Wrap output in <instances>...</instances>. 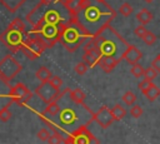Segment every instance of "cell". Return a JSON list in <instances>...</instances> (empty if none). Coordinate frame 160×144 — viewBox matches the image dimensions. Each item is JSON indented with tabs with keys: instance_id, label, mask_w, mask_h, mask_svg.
Segmentation results:
<instances>
[{
	"instance_id": "8d00e7d4",
	"label": "cell",
	"mask_w": 160,
	"mask_h": 144,
	"mask_svg": "<svg viewBox=\"0 0 160 144\" xmlns=\"http://www.w3.org/2000/svg\"><path fill=\"white\" fill-rule=\"evenodd\" d=\"M11 119V111L9 110V106L8 108H4L1 111H0V120L1 121H9Z\"/></svg>"
},
{
	"instance_id": "60d3db41",
	"label": "cell",
	"mask_w": 160,
	"mask_h": 144,
	"mask_svg": "<svg viewBox=\"0 0 160 144\" xmlns=\"http://www.w3.org/2000/svg\"><path fill=\"white\" fill-rule=\"evenodd\" d=\"M39 3H41L44 5H49L50 3H54V0H39Z\"/></svg>"
},
{
	"instance_id": "7bdbcfd3",
	"label": "cell",
	"mask_w": 160,
	"mask_h": 144,
	"mask_svg": "<svg viewBox=\"0 0 160 144\" xmlns=\"http://www.w3.org/2000/svg\"><path fill=\"white\" fill-rule=\"evenodd\" d=\"M144 1H146V3H149V4H150V3H152V0H144Z\"/></svg>"
},
{
	"instance_id": "83f0119b",
	"label": "cell",
	"mask_w": 160,
	"mask_h": 144,
	"mask_svg": "<svg viewBox=\"0 0 160 144\" xmlns=\"http://www.w3.org/2000/svg\"><path fill=\"white\" fill-rule=\"evenodd\" d=\"M130 73L135 76V78H141L144 76V73H145V69L138 63V64H134L131 65V69H130Z\"/></svg>"
},
{
	"instance_id": "f546056e",
	"label": "cell",
	"mask_w": 160,
	"mask_h": 144,
	"mask_svg": "<svg viewBox=\"0 0 160 144\" xmlns=\"http://www.w3.org/2000/svg\"><path fill=\"white\" fill-rule=\"evenodd\" d=\"M119 13H120L122 16H130L131 13H132V6H131L129 3H124V4L120 5Z\"/></svg>"
},
{
	"instance_id": "d6a6232c",
	"label": "cell",
	"mask_w": 160,
	"mask_h": 144,
	"mask_svg": "<svg viewBox=\"0 0 160 144\" xmlns=\"http://www.w3.org/2000/svg\"><path fill=\"white\" fill-rule=\"evenodd\" d=\"M130 115L134 119L140 118L142 115V108L140 105H131V108H130Z\"/></svg>"
},
{
	"instance_id": "2e32d148",
	"label": "cell",
	"mask_w": 160,
	"mask_h": 144,
	"mask_svg": "<svg viewBox=\"0 0 160 144\" xmlns=\"http://www.w3.org/2000/svg\"><path fill=\"white\" fill-rule=\"evenodd\" d=\"M141 58H142V53H141L140 49H138L135 45H129L128 50H126L125 54H124V59H125L130 65L138 64Z\"/></svg>"
},
{
	"instance_id": "d590c367",
	"label": "cell",
	"mask_w": 160,
	"mask_h": 144,
	"mask_svg": "<svg viewBox=\"0 0 160 144\" xmlns=\"http://www.w3.org/2000/svg\"><path fill=\"white\" fill-rule=\"evenodd\" d=\"M148 31H149V30L145 28V25H141V24L134 29V34H135L136 36H139L140 39H142V38H144V35H145Z\"/></svg>"
},
{
	"instance_id": "b9f144b4",
	"label": "cell",
	"mask_w": 160,
	"mask_h": 144,
	"mask_svg": "<svg viewBox=\"0 0 160 144\" xmlns=\"http://www.w3.org/2000/svg\"><path fill=\"white\" fill-rule=\"evenodd\" d=\"M61 1H62V0H54V3H55V4H58V3H61Z\"/></svg>"
},
{
	"instance_id": "4316f807",
	"label": "cell",
	"mask_w": 160,
	"mask_h": 144,
	"mask_svg": "<svg viewBox=\"0 0 160 144\" xmlns=\"http://www.w3.org/2000/svg\"><path fill=\"white\" fill-rule=\"evenodd\" d=\"M121 100H122L126 105L131 106V105H134V104H135V101H136V95H135L132 91L128 90V91H125V94L121 96Z\"/></svg>"
},
{
	"instance_id": "277c9868",
	"label": "cell",
	"mask_w": 160,
	"mask_h": 144,
	"mask_svg": "<svg viewBox=\"0 0 160 144\" xmlns=\"http://www.w3.org/2000/svg\"><path fill=\"white\" fill-rule=\"evenodd\" d=\"M48 48H49V45L46 44V41L38 33H34V31L30 30V31H26L25 33V40H24L20 50L24 53V55L28 59L35 60Z\"/></svg>"
},
{
	"instance_id": "7402d4cb",
	"label": "cell",
	"mask_w": 160,
	"mask_h": 144,
	"mask_svg": "<svg viewBox=\"0 0 160 144\" xmlns=\"http://www.w3.org/2000/svg\"><path fill=\"white\" fill-rule=\"evenodd\" d=\"M111 114H112L114 119H115L116 121H119V120H121V119L125 118V115H126V109H125L121 104H115V105L111 108Z\"/></svg>"
},
{
	"instance_id": "603a6c76",
	"label": "cell",
	"mask_w": 160,
	"mask_h": 144,
	"mask_svg": "<svg viewBox=\"0 0 160 144\" xmlns=\"http://www.w3.org/2000/svg\"><path fill=\"white\" fill-rule=\"evenodd\" d=\"M44 113L49 116H55L60 113V105L58 104V100L51 101L49 104H46V108L44 109Z\"/></svg>"
},
{
	"instance_id": "8992f818",
	"label": "cell",
	"mask_w": 160,
	"mask_h": 144,
	"mask_svg": "<svg viewBox=\"0 0 160 144\" xmlns=\"http://www.w3.org/2000/svg\"><path fill=\"white\" fill-rule=\"evenodd\" d=\"M65 144H100L99 139L88 129V124H82L75 130H72L66 139Z\"/></svg>"
},
{
	"instance_id": "30bf717a",
	"label": "cell",
	"mask_w": 160,
	"mask_h": 144,
	"mask_svg": "<svg viewBox=\"0 0 160 144\" xmlns=\"http://www.w3.org/2000/svg\"><path fill=\"white\" fill-rule=\"evenodd\" d=\"M9 95L11 98L12 103H16L19 105H25L26 103L30 101V99L32 96V93L28 89L26 85H24L22 83H18V84L11 86Z\"/></svg>"
},
{
	"instance_id": "836d02e7",
	"label": "cell",
	"mask_w": 160,
	"mask_h": 144,
	"mask_svg": "<svg viewBox=\"0 0 160 144\" xmlns=\"http://www.w3.org/2000/svg\"><path fill=\"white\" fill-rule=\"evenodd\" d=\"M75 73L76 74H79V75H84L86 71H88V69H89V66L84 63V61H81V63H78L76 65H75Z\"/></svg>"
},
{
	"instance_id": "ee69618b",
	"label": "cell",
	"mask_w": 160,
	"mask_h": 144,
	"mask_svg": "<svg viewBox=\"0 0 160 144\" xmlns=\"http://www.w3.org/2000/svg\"><path fill=\"white\" fill-rule=\"evenodd\" d=\"M159 56H160V54H159Z\"/></svg>"
},
{
	"instance_id": "ab89813d",
	"label": "cell",
	"mask_w": 160,
	"mask_h": 144,
	"mask_svg": "<svg viewBox=\"0 0 160 144\" xmlns=\"http://www.w3.org/2000/svg\"><path fill=\"white\" fill-rule=\"evenodd\" d=\"M151 66H152L158 73H160V56H159V55L155 56V59H152V61H151Z\"/></svg>"
},
{
	"instance_id": "5bb4252c",
	"label": "cell",
	"mask_w": 160,
	"mask_h": 144,
	"mask_svg": "<svg viewBox=\"0 0 160 144\" xmlns=\"http://www.w3.org/2000/svg\"><path fill=\"white\" fill-rule=\"evenodd\" d=\"M10 81L5 80L1 75H0V111L4 109V108H8L11 105L12 100L9 95L10 93Z\"/></svg>"
},
{
	"instance_id": "9c48e42d",
	"label": "cell",
	"mask_w": 160,
	"mask_h": 144,
	"mask_svg": "<svg viewBox=\"0 0 160 144\" xmlns=\"http://www.w3.org/2000/svg\"><path fill=\"white\" fill-rule=\"evenodd\" d=\"M70 89H64L62 91L55 89L50 81H45V83H41L36 89H35V94L46 104L51 103V101H55V100H59L60 98H62L64 94H66Z\"/></svg>"
},
{
	"instance_id": "4fadbf2b",
	"label": "cell",
	"mask_w": 160,
	"mask_h": 144,
	"mask_svg": "<svg viewBox=\"0 0 160 144\" xmlns=\"http://www.w3.org/2000/svg\"><path fill=\"white\" fill-rule=\"evenodd\" d=\"M49 8H48V5H44V4H41V3H39L28 15H26V21L31 25V28H36V26H39L40 24H41V20H42V18H44V14H45V11L48 10Z\"/></svg>"
},
{
	"instance_id": "ffe728a7",
	"label": "cell",
	"mask_w": 160,
	"mask_h": 144,
	"mask_svg": "<svg viewBox=\"0 0 160 144\" xmlns=\"http://www.w3.org/2000/svg\"><path fill=\"white\" fill-rule=\"evenodd\" d=\"M52 76V73L46 68V66H40L36 73H35V78L40 81V83H45V81H49Z\"/></svg>"
},
{
	"instance_id": "e575fe53",
	"label": "cell",
	"mask_w": 160,
	"mask_h": 144,
	"mask_svg": "<svg viewBox=\"0 0 160 144\" xmlns=\"http://www.w3.org/2000/svg\"><path fill=\"white\" fill-rule=\"evenodd\" d=\"M49 81H50V84H51L55 89H58V90H60V88L62 86V79H61L60 76H58V75H52Z\"/></svg>"
},
{
	"instance_id": "e0dca14e",
	"label": "cell",
	"mask_w": 160,
	"mask_h": 144,
	"mask_svg": "<svg viewBox=\"0 0 160 144\" xmlns=\"http://www.w3.org/2000/svg\"><path fill=\"white\" fill-rule=\"evenodd\" d=\"M119 63H120L119 60H116V59H114V58H111V56H105V55H102V56L99 59L98 65L100 66V69H102V71H105V73H111V71L114 70V68H115Z\"/></svg>"
},
{
	"instance_id": "8fae6325",
	"label": "cell",
	"mask_w": 160,
	"mask_h": 144,
	"mask_svg": "<svg viewBox=\"0 0 160 144\" xmlns=\"http://www.w3.org/2000/svg\"><path fill=\"white\" fill-rule=\"evenodd\" d=\"M78 108H65L62 110H60V115H59V124L65 126V128H74L76 123H79L80 115L76 111Z\"/></svg>"
},
{
	"instance_id": "6da1fadb",
	"label": "cell",
	"mask_w": 160,
	"mask_h": 144,
	"mask_svg": "<svg viewBox=\"0 0 160 144\" xmlns=\"http://www.w3.org/2000/svg\"><path fill=\"white\" fill-rule=\"evenodd\" d=\"M116 18V11L105 0H79L70 13V20L76 23L90 36H96Z\"/></svg>"
},
{
	"instance_id": "5b68a950",
	"label": "cell",
	"mask_w": 160,
	"mask_h": 144,
	"mask_svg": "<svg viewBox=\"0 0 160 144\" xmlns=\"http://www.w3.org/2000/svg\"><path fill=\"white\" fill-rule=\"evenodd\" d=\"M62 26H64V23H61V24H41L40 26L31 28L30 30L34 33H38L46 41L49 48H51L56 43L60 41Z\"/></svg>"
},
{
	"instance_id": "d6986e66",
	"label": "cell",
	"mask_w": 160,
	"mask_h": 144,
	"mask_svg": "<svg viewBox=\"0 0 160 144\" xmlns=\"http://www.w3.org/2000/svg\"><path fill=\"white\" fill-rule=\"evenodd\" d=\"M68 94H69L70 101H72L74 104H80V105H82V104H84V100H85V98H86L85 93H84L81 89H79V88L69 90Z\"/></svg>"
},
{
	"instance_id": "52a82bcc",
	"label": "cell",
	"mask_w": 160,
	"mask_h": 144,
	"mask_svg": "<svg viewBox=\"0 0 160 144\" xmlns=\"http://www.w3.org/2000/svg\"><path fill=\"white\" fill-rule=\"evenodd\" d=\"M25 40V33L6 29L0 34V41L11 50V53H16L21 49V45Z\"/></svg>"
},
{
	"instance_id": "484cf974",
	"label": "cell",
	"mask_w": 160,
	"mask_h": 144,
	"mask_svg": "<svg viewBox=\"0 0 160 144\" xmlns=\"http://www.w3.org/2000/svg\"><path fill=\"white\" fill-rule=\"evenodd\" d=\"M82 61H84L89 68H94L95 65H98L99 59H98L94 54H91V53H89V51H85L84 55H82Z\"/></svg>"
},
{
	"instance_id": "1f68e13d",
	"label": "cell",
	"mask_w": 160,
	"mask_h": 144,
	"mask_svg": "<svg viewBox=\"0 0 160 144\" xmlns=\"http://www.w3.org/2000/svg\"><path fill=\"white\" fill-rule=\"evenodd\" d=\"M156 35L154 34V33H151V31H148L145 35H144V38H142V41L146 44V45H154L155 43H156Z\"/></svg>"
},
{
	"instance_id": "7a4b0ae2",
	"label": "cell",
	"mask_w": 160,
	"mask_h": 144,
	"mask_svg": "<svg viewBox=\"0 0 160 144\" xmlns=\"http://www.w3.org/2000/svg\"><path fill=\"white\" fill-rule=\"evenodd\" d=\"M98 48L105 56H111L119 61L124 59V54L129 48V43L110 25L94 36Z\"/></svg>"
},
{
	"instance_id": "ba28073f",
	"label": "cell",
	"mask_w": 160,
	"mask_h": 144,
	"mask_svg": "<svg viewBox=\"0 0 160 144\" xmlns=\"http://www.w3.org/2000/svg\"><path fill=\"white\" fill-rule=\"evenodd\" d=\"M21 70L22 65L11 55H6L0 60V75L8 81H11Z\"/></svg>"
},
{
	"instance_id": "d4e9b609",
	"label": "cell",
	"mask_w": 160,
	"mask_h": 144,
	"mask_svg": "<svg viewBox=\"0 0 160 144\" xmlns=\"http://www.w3.org/2000/svg\"><path fill=\"white\" fill-rule=\"evenodd\" d=\"M8 29H11V30H18V31H21V33H26V26H25V23L22 21V19L20 18H15L8 26Z\"/></svg>"
},
{
	"instance_id": "f35d334b",
	"label": "cell",
	"mask_w": 160,
	"mask_h": 144,
	"mask_svg": "<svg viewBox=\"0 0 160 144\" xmlns=\"http://www.w3.org/2000/svg\"><path fill=\"white\" fill-rule=\"evenodd\" d=\"M151 84H152V81H149V80H146V79H142V80L139 83V89H140L141 93L144 94V93L150 88Z\"/></svg>"
},
{
	"instance_id": "9a60e30c",
	"label": "cell",
	"mask_w": 160,
	"mask_h": 144,
	"mask_svg": "<svg viewBox=\"0 0 160 144\" xmlns=\"http://www.w3.org/2000/svg\"><path fill=\"white\" fill-rule=\"evenodd\" d=\"M61 23H65L64 19H62V15L58 10H55V9H48L45 11V14H44L42 20H41V24H61Z\"/></svg>"
},
{
	"instance_id": "f1b7e54d",
	"label": "cell",
	"mask_w": 160,
	"mask_h": 144,
	"mask_svg": "<svg viewBox=\"0 0 160 144\" xmlns=\"http://www.w3.org/2000/svg\"><path fill=\"white\" fill-rule=\"evenodd\" d=\"M62 141H64L62 135H61L59 131H54V133L49 136V139H48V143H49V144H61Z\"/></svg>"
},
{
	"instance_id": "44dd1931",
	"label": "cell",
	"mask_w": 160,
	"mask_h": 144,
	"mask_svg": "<svg viewBox=\"0 0 160 144\" xmlns=\"http://www.w3.org/2000/svg\"><path fill=\"white\" fill-rule=\"evenodd\" d=\"M136 20L141 24V25H146L152 20V14L148 10V9H141L138 14H136Z\"/></svg>"
},
{
	"instance_id": "7c38bea8",
	"label": "cell",
	"mask_w": 160,
	"mask_h": 144,
	"mask_svg": "<svg viewBox=\"0 0 160 144\" xmlns=\"http://www.w3.org/2000/svg\"><path fill=\"white\" fill-rule=\"evenodd\" d=\"M92 120H95L102 129H108L112 124V121H115L111 114V109H109L106 105L100 106V109L92 114Z\"/></svg>"
},
{
	"instance_id": "cb8c5ba5",
	"label": "cell",
	"mask_w": 160,
	"mask_h": 144,
	"mask_svg": "<svg viewBox=\"0 0 160 144\" xmlns=\"http://www.w3.org/2000/svg\"><path fill=\"white\" fill-rule=\"evenodd\" d=\"M144 95L146 96V99L148 100H150V101H154L155 99H158L159 96H160V89L152 83L151 85H150V88L144 93Z\"/></svg>"
},
{
	"instance_id": "ac0fdd59",
	"label": "cell",
	"mask_w": 160,
	"mask_h": 144,
	"mask_svg": "<svg viewBox=\"0 0 160 144\" xmlns=\"http://www.w3.org/2000/svg\"><path fill=\"white\" fill-rule=\"evenodd\" d=\"M26 0H0V4L9 11V13H16Z\"/></svg>"
},
{
	"instance_id": "3957f363",
	"label": "cell",
	"mask_w": 160,
	"mask_h": 144,
	"mask_svg": "<svg viewBox=\"0 0 160 144\" xmlns=\"http://www.w3.org/2000/svg\"><path fill=\"white\" fill-rule=\"evenodd\" d=\"M89 39L90 36L76 23L71 21L70 19L64 23L61 36H60V43L69 53H74L76 49L84 45Z\"/></svg>"
},
{
	"instance_id": "74e56055",
	"label": "cell",
	"mask_w": 160,
	"mask_h": 144,
	"mask_svg": "<svg viewBox=\"0 0 160 144\" xmlns=\"http://www.w3.org/2000/svg\"><path fill=\"white\" fill-rule=\"evenodd\" d=\"M36 136H38V139H40L41 141H45V140H48V139H49L50 133H49V130H48L46 128H42V129H40V130L38 131Z\"/></svg>"
},
{
	"instance_id": "4dcf8cb0",
	"label": "cell",
	"mask_w": 160,
	"mask_h": 144,
	"mask_svg": "<svg viewBox=\"0 0 160 144\" xmlns=\"http://www.w3.org/2000/svg\"><path fill=\"white\" fill-rule=\"evenodd\" d=\"M156 75H158V71L152 68V66H150V68H146L145 69V73H144V79H146V80H149V81H152L155 78H156Z\"/></svg>"
}]
</instances>
